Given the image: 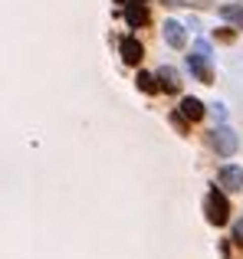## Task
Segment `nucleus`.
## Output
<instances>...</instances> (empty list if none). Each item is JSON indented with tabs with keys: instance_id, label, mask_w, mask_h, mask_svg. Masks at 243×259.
Listing matches in <instances>:
<instances>
[{
	"instance_id": "1",
	"label": "nucleus",
	"mask_w": 243,
	"mask_h": 259,
	"mask_svg": "<svg viewBox=\"0 0 243 259\" xmlns=\"http://www.w3.org/2000/svg\"><path fill=\"white\" fill-rule=\"evenodd\" d=\"M204 213H207V223H214V227H224L230 220V203H227V197L217 187L204 197Z\"/></svg>"
},
{
	"instance_id": "2",
	"label": "nucleus",
	"mask_w": 243,
	"mask_h": 259,
	"mask_svg": "<svg viewBox=\"0 0 243 259\" xmlns=\"http://www.w3.org/2000/svg\"><path fill=\"white\" fill-rule=\"evenodd\" d=\"M211 145H214V151L220 154V158H230V154H237V135H233V128H227V125H220V128H214L211 132Z\"/></svg>"
},
{
	"instance_id": "3",
	"label": "nucleus",
	"mask_w": 243,
	"mask_h": 259,
	"mask_svg": "<svg viewBox=\"0 0 243 259\" xmlns=\"http://www.w3.org/2000/svg\"><path fill=\"white\" fill-rule=\"evenodd\" d=\"M207 53H211V46L207 43H197V53H191L187 56V66H191V72L197 76V82H211L214 79V72H211V63H207Z\"/></svg>"
},
{
	"instance_id": "4",
	"label": "nucleus",
	"mask_w": 243,
	"mask_h": 259,
	"mask_svg": "<svg viewBox=\"0 0 243 259\" xmlns=\"http://www.w3.org/2000/svg\"><path fill=\"white\" fill-rule=\"evenodd\" d=\"M118 53H122V59H125L128 66H138L141 63V56H145V50H141V43L135 36H125L118 43Z\"/></svg>"
},
{
	"instance_id": "5",
	"label": "nucleus",
	"mask_w": 243,
	"mask_h": 259,
	"mask_svg": "<svg viewBox=\"0 0 243 259\" xmlns=\"http://www.w3.org/2000/svg\"><path fill=\"white\" fill-rule=\"evenodd\" d=\"M165 39H168V46H174V50H184L187 46L184 26H181L178 20H165Z\"/></svg>"
},
{
	"instance_id": "6",
	"label": "nucleus",
	"mask_w": 243,
	"mask_h": 259,
	"mask_svg": "<svg viewBox=\"0 0 243 259\" xmlns=\"http://www.w3.org/2000/svg\"><path fill=\"white\" fill-rule=\"evenodd\" d=\"M125 23L135 26V30L148 23V7H145V0H132V4L125 7Z\"/></svg>"
},
{
	"instance_id": "7",
	"label": "nucleus",
	"mask_w": 243,
	"mask_h": 259,
	"mask_svg": "<svg viewBox=\"0 0 243 259\" xmlns=\"http://www.w3.org/2000/svg\"><path fill=\"white\" fill-rule=\"evenodd\" d=\"M217 181H220V187H227V190H243V171H240V167H233V164L220 167Z\"/></svg>"
},
{
	"instance_id": "8",
	"label": "nucleus",
	"mask_w": 243,
	"mask_h": 259,
	"mask_svg": "<svg viewBox=\"0 0 243 259\" xmlns=\"http://www.w3.org/2000/svg\"><path fill=\"white\" fill-rule=\"evenodd\" d=\"M158 85L165 89V92H178V89H181L178 69H171V66H161V69H158Z\"/></svg>"
},
{
	"instance_id": "9",
	"label": "nucleus",
	"mask_w": 243,
	"mask_h": 259,
	"mask_svg": "<svg viewBox=\"0 0 243 259\" xmlns=\"http://www.w3.org/2000/svg\"><path fill=\"white\" fill-rule=\"evenodd\" d=\"M181 115H184L187 121H200L204 118V105H200V99H181Z\"/></svg>"
},
{
	"instance_id": "10",
	"label": "nucleus",
	"mask_w": 243,
	"mask_h": 259,
	"mask_svg": "<svg viewBox=\"0 0 243 259\" xmlns=\"http://www.w3.org/2000/svg\"><path fill=\"white\" fill-rule=\"evenodd\" d=\"M220 17H224L230 26L243 30V4H224V7H220Z\"/></svg>"
},
{
	"instance_id": "11",
	"label": "nucleus",
	"mask_w": 243,
	"mask_h": 259,
	"mask_svg": "<svg viewBox=\"0 0 243 259\" xmlns=\"http://www.w3.org/2000/svg\"><path fill=\"white\" fill-rule=\"evenodd\" d=\"M135 82H138V89H141V92H148V95H154V92H158V76H148V72H138V79H135Z\"/></svg>"
},
{
	"instance_id": "12",
	"label": "nucleus",
	"mask_w": 243,
	"mask_h": 259,
	"mask_svg": "<svg viewBox=\"0 0 243 259\" xmlns=\"http://www.w3.org/2000/svg\"><path fill=\"white\" fill-rule=\"evenodd\" d=\"M233 30H237V26H224V30H217L214 36H217L220 43H233Z\"/></svg>"
},
{
	"instance_id": "13",
	"label": "nucleus",
	"mask_w": 243,
	"mask_h": 259,
	"mask_svg": "<svg viewBox=\"0 0 243 259\" xmlns=\"http://www.w3.org/2000/svg\"><path fill=\"white\" fill-rule=\"evenodd\" d=\"M233 243H237V246H243V217L233 223Z\"/></svg>"
},
{
	"instance_id": "14",
	"label": "nucleus",
	"mask_w": 243,
	"mask_h": 259,
	"mask_svg": "<svg viewBox=\"0 0 243 259\" xmlns=\"http://www.w3.org/2000/svg\"><path fill=\"white\" fill-rule=\"evenodd\" d=\"M115 4H128V0H115Z\"/></svg>"
}]
</instances>
